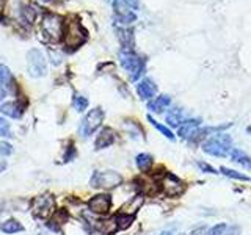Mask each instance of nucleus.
I'll list each match as a JSON object with an SVG mask.
<instances>
[{
	"instance_id": "nucleus-1",
	"label": "nucleus",
	"mask_w": 251,
	"mask_h": 235,
	"mask_svg": "<svg viewBox=\"0 0 251 235\" xmlns=\"http://www.w3.org/2000/svg\"><path fill=\"white\" fill-rule=\"evenodd\" d=\"M41 33L43 38L49 43H58L65 33V19L58 14L46 13L41 19Z\"/></svg>"
},
{
	"instance_id": "nucleus-2",
	"label": "nucleus",
	"mask_w": 251,
	"mask_h": 235,
	"mask_svg": "<svg viewBox=\"0 0 251 235\" xmlns=\"http://www.w3.org/2000/svg\"><path fill=\"white\" fill-rule=\"evenodd\" d=\"M120 63H121V66L124 68L126 72L129 74V78L133 82L138 80V78L143 75L145 68H146L145 58H141L140 55H137L133 49H121Z\"/></svg>"
},
{
	"instance_id": "nucleus-3",
	"label": "nucleus",
	"mask_w": 251,
	"mask_h": 235,
	"mask_svg": "<svg viewBox=\"0 0 251 235\" xmlns=\"http://www.w3.org/2000/svg\"><path fill=\"white\" fill-rule=\"evenodd\" d=\"M86 39V31L77 21H71L65 25V33H63V41L69 49H77L82 46Z\"/></svg>"
},
{
	"instance_id": "nucleus-4",
	"label": "nucleus",
	"mask_w": 251,
	"mask_h": 235,
	"mask_svg": "<svg viewBox=\"0 0 251 235\" xmlns=\"http://www.w3.org/2000/svg\"><path fill=\"white\" fill-rule=\"evenodd\" d=\"M231 149V138L226 133H220L218 137L206 140V143L202 144V151L206 154L215 155V157H226L229 154Z\"/></svg>"
},
{
	"instance_id": "nucleus-5",
	"label": "nucleus",
	"mask_w": 251,
	"mask_h": 235,
	"mask_svg": "<svg viewBox=\"0 0 251 235\" xmlns=\"http://www.w3.org/2000/svg\"><path fill=\"white\" fill-rule=\"evenodd\" d=\"M123 182V177L118 174L116 171H104V172H94L91 176L90 184L94 188H105V190H110V188H115Z\"/></svg>"
},
{
	"instance_id": "nucleus-6",
	"label": "nucleus",
	"mask_w": 251,
	"mask_h": 235,
	"mask_svg": "<svg viewBox=\"0 0 251 235\" xmlns=\"http://www.w3.org/2000/svg\"><path fill=\"white\" fill-rule=\"evenodd\" d=\"M27 68L31 77H43L47 74V63L41 50L31 49L27 53Z\"/></svg>"
},
{
	"instance_id": "nucleus-7",
	"label": "nucleus",
	"mask_w": 251,
	"mask_h": 235,
	"mask_svg": "<svg viewBox=\"0 0 251 235\" xmlns=\"http://www.w3.org/2000/svg\"><path fill=\"white\" fill-rule=\"evenodd\" d=\"M102 121H104V112H102V108H93L91 112L83 118V121L80 124V135L90 137L91 133L96 132V129L100 127Z\"/></svg>"
},
{
	"instance_id": "nucleus-8",
	"label": "nucleus",
	"mask_w": 251,
	"mask_h": 235,
	"mask_svg": "<svg viewBox=\"0 0 251 235\" xmlns=\"http://www.w3.org/2000/svg\"><path fill=\"white\" fill-rule=\"evenodd\" d=\"M162 193L168 198H177V196L184 194L185 191V184L180 180L179 177H176L171 172H167V176L162 179Z\"/></svg>"
},
{
	"instance_id": "nucleus-9",
	"label": "nucleus",
	"mask_w": 251,
	"mask_h": 235,
	"mask_svg": "<svg viewBox=\"0 0 251 235\" xmlns=\"http://www.w3.org/2000/svg\"><path fill=\"white\" fill-rule=\"evenodd\" d=\"M31 210L36 218H49L55 213V201L52 196H39L31 202Z\"/></svg>"
},
{
	"instance_id": "nucleus-10",
	"label": "nucleus",
	"mask_w": 251,
	"mask_h": 235,
	"mask_svg": "<svg viewBox=\"0 0 251 235\" xmlns=\"http://www.w3.org/2000/svg\"><path fill=\"white\" fill-rule=\"evenodd\" d=\"M110 207H112V198L108 194H98L93 196L88 202V209L90 212L96 215H105L110 212Z\"/></svg>"
},
{
	"instance_id": "nucleus-11",
	"label": "nucleus",
	"mask_w": 251,
	"mask_h": 235,
	"mask_svg": "<svg viewBox=\"0 0 251 235\" xmlns=\"http://www.w3.org/2000/svg\"><path fill=\"white\" fill-rule=\"evenodd\" d=\"M115 141H116V132L113 129H110V127H104L99 132L96 141H94V147L104 149V147L112 146Z\"/></svg>"
},
{
	"instance_id": "nucleus-12",
	"label": "nucleus",
	"mask_w": 251,
	"mask_h": 235,
	"mask_svg": "<svg viewBox=\"0 0 251 235\" xmlns=\"http://www.w3.org/2000/svg\"><path fill=\"white\" fill-rule=\"evenodd\" d=\"M137 93L143 100H151L157 93V86L151 78H143L137 85Z\"/></svg>"
},
{
	"instance_id": "nucleus-13",
	"label": "nucleus",
	"mask_w": 251,
	"mask_h": 235,
	"mask_svg": "<svg viewBox=\"0 0 251 235\" xmlns=\"http://www.w3.org/2000/svg\"><path fill=\"white\" fill-rule=\"evenodd\" d=\"M143 202H145V196H143V194L133 196V198H130V199L120 209V213H124V215H135L137 212L141 209V206H143Z\"/></svg>"
},
{
	"instance_id": "nucleus-14",
	"label": "nucleus",
	"mask_w": 251,
	"mask_h": 235,
	"mask_svg": "<svg viewBox=\"0 0 251 235\" xmlns=\"http://www.w3.org/2000/svg\"><path fill=\"white\" fill-rule=\"evenodd\" d=\"M171 105V97L167 94H162V96H157L148 102V108L151 110L152 113H162L165 112L168 107Z\"/></svg>"
},
{
	"instance_id": "nucleus-15",
	"label": "nucleus",
	"mask_w": 251,
	"mask_h": 235,
	"mask_svg": "<svg viewBox=\"0 0 251 235\" xmlns=\"http://www.w3.org/2000/svg\"><path fill=\"white\" fill-rule=\"evenodd\" d=\"M0 112L10 118H14V119H19L24 113V107L16 104V102H5V104L0 105Z\"/></svg>"
},
{
	"instance_id": "nucleus-16",
	"label": "nucleus",
	"mask_w": 251,
	"mask_h": 235,
	"mask_svg": "<svg viewBox=\"0 0 251 235\" xmlns=\"http://www.w3.org/2000/svg\"><path fill=\"white\" fill-rule=\"evenodd\" d=\"M200 124H201V119H188V121H184L182 125H179V137L188 140L195 133V130L200 127Z\"/></svg>"
},
{
	"instance_id": "nucleus-17",
	"label": "nucleus",
	"mask_w": 251,
	"mask_h": 235,
	"mask_svg": "<svg viewBox=\"0 0 251 235\" xmlns=\"http://www.w3.org/2000/svg\"><path fill=\"white\" fill-rule=\"evenodd\" d=\"M98 229L102 235H113L118 231V224L115 218L104 219V221H98Z\"/></svg>"
},
{
	"instance_id": "nucleus-18",
	"label": "nucleus",
	"mask_w": 251,
	"mask_h": 235,
	"mask_svg": "<svg viewBox=\"0 0 251 235\" xmlns=\"http://www.w3.org/2000/svg\"><path fill=\"white\" fill-rule=\"evenodd\" d=\"M135 163H137V166H138V169L141 172H146V174H148V172L151 171L152 164H154V159L149 154H140L137 157Z\"/></svg>"
},
{
	"instance_id": "nucleus-19",
	"label": "nucleus",
	"mask_w": 251,
	"mask_h": 235,
	"mask_svg": "<svg viewBox=\"0 0 251 235\" xmlns=\"http://www.w3.org/2000/svg\"><path fill=\"white\" fill-rule=\"evenodd\" d=\"M118 38L123 44V49H133V35L129 28H118Z\"/></svg>"
},
{
	"instance_id": "nucleus-20",
	"label": "nucleus",
	"mask_w": 251,
	"mask_h": 235,
	"mask_svg": "<svg viewBox=\"0 0 251 235\" xmlns=\"http://www.w3.org/2000/svg\"><path fill=\"white\" fill-rule=\"evenodd\" d=\"M68 221V212L66 210H57L55 213L52 215V218H50V227L52 229H58L60 226H63Z\"/></svg>"
},
{
	"instance_id": "nucleus-21",
	"label": "nucleus",
	"mask_w": 251,
	"mask_h": 235,
	"mask_svg": "<svg viewBox=\"0 0 251 235\" xmlns=\"http://www.w3.org/2000/svg\"><path fill=\"white\" fill-rule=\"evenodd\" d=\"M167 122L170 125H179L180 122H184V110L182 108L170 110V113L167 115Z\"/></svg>"
},
{
	"instance_id": "nucleus-22",
	"label": "nucleus",
	"mask_w": 251,
	"mask_h": 235,
	"mask_svg": "<svg viewBox=\"0 0 251 235\" xmlns=\"http://www.w3.org/2000/svg\"><path fill=\"white\" fill-rule=\"evenodd\" d=\"M0 229H2V232H5V234H16V232L24 231V227L19 221H16V219H8V221L2 223Z\"/></svg>"
},
{
	"instance_id": "nucleus-23",
	"label": "nucleus",
	"mask_w": 251,
	"mask_h": 235,
	"mask_svg": "<svg viewBox=\"0 0 251 235\" xmlns=\"http://www.w3.org/2000/svg\"><path fill=\"white\" fill-rule=\"evenodd\" d=\"M116 219V224H118V229H127V227L133 223L135 216L133 215H124V213H118L115 216Z\"/></svg>"
},
{
	"instance_id": "nucleus-24",
	"label": "nucleus",
	"mask_w": 251,
	"mask_h": 235,
	"mask_svg": "<svg viewBox=\"0 0 251 235\" xmlns=\"http://www.w3.org/2000/svg\"><path fill=\"white\" fill-rule=\"evenodd\" d=\"M220 172H222V174H225L226 177H231V179H237V180H250V177H248V176L242 174V172H239V171L229 169V168H226V166H222V168H220Z\"/></svg>"
},
{
	"instance_id": "nucleus-25",
	"label": "nucleus",
	"mask_w": 251,
	"mask_h": 235,
	"mask_svg": "<svg viewBox=\"0 0 251 235\" xmlns=\"http://www.w3.org/2000/svg\"><path fill=\"white\" fill-rule=\"evenodd\" d=\"M231 155H232V159H234V162H237V163H240V164H243V166H250V157L247 155V154H243L242 151H239V149H234V151L231 152Z\"/></svg>"
},
{
	"instance_id": "nucleus-26",
	"label": "nucleus",
	"mask_w": 251,
	"mask_h": 235,
	"mask_svg": "<svg viewBox=\"0 0 251 235\" xmlns=\"http://www.w3.org/2000/svg\"><path fill=\"white\" fill-rule=\"evenodd\" d=\"M148 121L151 122V124L154 125V127H155L157 130H159V132H162L163 135L167 137V138H170V140H175V135H173V132H171V130H170L168 127H165L163 124H159V122H157V121L154 119L152 116H148Z\"/></svg>"
},
{
	"instance_id": "nucleus-27",
	"label": "nucleus",
	"mask_w": 251,
	"mask_h": 235,
	"mask_svg": "<svg viewBox=\"0 0 251 235\" xmlns=\"http://www.w3.org/2000/svg\"><path fill=\"white\" fill-rule=\"evenodd\" d=\"M74 107L77 112H83V110H86V107H88V99L83 97V96H75L74 97Z\"/></svg>"
},
{
	"instance_id": "nucleus-28",
	"label": "nucleus",
	"mask_w": 251,
	"mask_h": 235,
	"mask_svg": "<svg viewBox=\"0 0 251 235\" xmlns=\"http://www.w3.org/2000/svg\"><path fill=\"white\" fill-rule=\"evenodd\" d=\"M11 80H13V78H11V74H10V70H8V68L3 66V65H0V83L6 85V83H10Z\"/></svg>"
},
{
	"instance_id": "nucleus-29",
	"label": "nucleus",
	"mask_w": 251,
	"mask_h": 235,
	"mask_svg": "<svg viewBox=\"0 0 251 235\" xmlns=\"http://www.w3.org/2000/svg\"><path fill=\"white\" fill-rule=\"evenodd\" d=\"M0 137H10V124L0 118Z\"/></svg>"
},
{
	"instance_id": "nucleus-30",
	"label": "nucleus",
	"mask_w": 251,
	"mask_h": 235,
	"mask_svg": "<svg viewBox=\"0 0 251 235\" xmlns=\"http://www.w3.org/2000/svg\"><path fill=\"white\" fill-rule=\"evenodd\" d=\"M13 152V149L11 146L8 144V143H0V154L2 155H10Z\"/></svg>"
},
{
	"instance_id": "nucleus-31",
	"label": "nucleus",
	"mask_w": 251,
	"mask_h": 235,
	"mask_svg": "<svg viewBox=\"0 0 251 235\" xmlns=\"http://www.w3.org/2000/svg\"><path fill=\"white\" fill-rule=\"evenodd\" d=\"M200 168L202 169V171H206V172H210V174H217V171L210 166V164H207V163H204V162H200Z\"/></svg>"
},
{
	"instance_id": "nucleus-32",
	"label": "nucleus",
	"mask_w": 251,
	"mask_h": 235,
	"mask_svg": "<svg viewBox=\"0 0 251 235\" xmlns=\"http://www.w3.org/2000/svg\"><path fill=\"white\" fill-rule=\"evenodd\" d=\"M75 157V149L74 147H69V152L65 154V162H69L71 159H74Z\"/></svg>"
},
{
	"instance_id": "nucleus-33",
	"label": "nucleus",
	"mask_w": 251,
	"mask_h": 235,
	"mask_svg": "<svg viewBox=\"0 0 251 235\" xmlns=\"http://www.w3.org/2000/svg\"><path fill=\"white\" fill-rule=\"evenodd\" d=\"M5 96H6V91L2 88V86H0V102H2V100L5 99Z\"/></svg>"
},
{
	"instance_id": "nucleus-34",
	"label": "nucleus",
	"mask_w": 251,
	"mask_h": 235,
	"mask_svg": "<svg viewBox=\"0 0 251 235\" xmlns=\"http://www.w3.org/2000/svg\"><path fill=\"white\" fill-rule=\"evenodd\" d=\"M3 168H5V163H3L2 160H0V171H2Z\"/></svg>"
}]
</instances>
